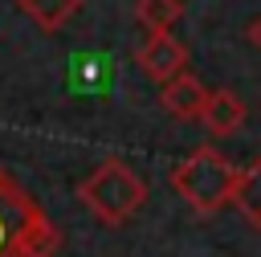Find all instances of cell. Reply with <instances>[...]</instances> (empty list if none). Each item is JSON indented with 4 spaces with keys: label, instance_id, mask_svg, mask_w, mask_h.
<instances>
[{
    "label": "cell",
    "instance_id": "cell-1",
    "mask_svg": "<svg viewBox=\"0 0 261 257\" xmlns=\"http://www.w3.org/2000/svg\"><path fill=\"white\" fill-rule=\"evenodd\" d=\"M237 175H241V167H232L216 147H196L192 155H184L171 167V188L179 192V200L188 208L208 216V212H220L224 204H232Z\"/></svg>",
    "mask_w": 261,
    "mask_h": 257
},
{
    "label": "cell",
    "instance_id": "cell-4",
    "mask_svg": "<svg viewBox=\"0 0 261 257\" xmlns=\"http://www.w3.org/2000/svg\"><path fill=\"white\" fill-rule=\"evenodd\" d=\"M135 65H139L151 82L167 86L171 78L184 73V65H188V49H184L179 37H171V29H163V33H147V41H143L139 53H135Z\"/></svg>",
    "mask_w": 261,
    "mask_h": 257
},
{
    "label": "cell",
    "instance_id": "cell-2",
    "mask_svg": "<svg viewBox=\"0 0 261 257\" xmlns=\"http://www.w3.org/2000/svg\"><path fill=\"white\" fill-rule=\"evenodd\" d=\"M77 200L90 208V216H98L102 224H126L143 204H147V184L122 163V159H102L82 184H77Z\"/></svg>",
    "mask_w": 261,
    "mask_h": 257
},
{
    "label": "cell",
    "instance_id": "cell-8",
    "mask_svg": "<svg viewBox=\"0 0 261 257\" xmlns=\"http://www.w3.org/2000/svg\"><path fill=\"white\" fill-rule=\"evenodd\" d=\"M232 204H237V208H241V212L261 228V155H257V159H249V163L241 167Z\"/></svg>",
    "mask_w": 261,
    "mask_h": 257
},
{
    "label": "cell",
    "instance_id": "cell-7",
    "mask_svg": "<svg viewBox=\"0 0 261 257\" xmlns=\"http://www.w3.org/2000/svg\"><path fill=\"white\" fill-rule=\"evenodd\" d=\"M82 4H86V0H16V8H20L41 33H61V29L77 16Z\"/></svg>",
    "mask_w": 261,
    "mask_h": 257
},
{
    "label": "cell",
    "instance_id": "cell-5",
    "mask_svg": "<svg viewBox=\"0 0 261 257\" xmlns=\"http://www.w3.org/2000/svg\"><path fill=\"white\" fill-rule=\"evenodd\" d=\"M159 102H163V110H167L171 118H200V114H204V102H208V90H204L200 78L179 73V78H171V82L159 90Z\"/></svg>",
    "mask_w": 261,
    "mask_h": 257
},
{
    "label": "cell",
    "instance_id": "cell-10",
    "mask_svg": "<svg viewBox=\"0 0 261 257\" xmlns=\"http://www.w3.org/2000/svg\"><path fill=\"white\" fill-rule=\"evenodd\" d=\"M249 41H253V45H257V49H261V16H257V20H253V24H249Z\"/></svg>",
    "mask_w": 261,
    "mask_h": 257
},
{
    "label": "cell",
    "instance_id": "cell-6",
    "mask_svg": "<svg viewBox=\"0 0 261 257\" xmlns=\"http://www.w3.org/2000/svg\"><path fill=\"white\" fill-rule=\"evenodd\" d=\"M245 98H237L232 90H208V102H204V131L208 135H237L245 126Z\"/></svg>",
    "mask_w": 261,
    "mask_h": 257
},
{
    "label": "cell",
    "instance_id": "cell-9",
    "mask_svg": "<svg viewBox=\"0 0 261 257\" xmlns=\"http://www.w3.org/2000/svg\"><path fill=\"white\" fill-rule=\"evenodd\" d=\"M184 4L179 0H135V20L147 29V33H163L179 20Z\"/></svg>",
    "mask_w": 261,
    "mask_h": 257
},
{
    "label": "cell",
    "instance_id": "cell-3",
    "mask_svg": "<svg viewBox=\"0 0 261 257\" xmlns=\"http://www.w3.org/2000/svg\"><path fill=\"white\" fill-rule=\"evenodd\" d=\"M41 216V204L0 167V257H24V233Z\"/></svg>",
    "mask_w": 261,
    "mask_h": 257
}]
</instances>
